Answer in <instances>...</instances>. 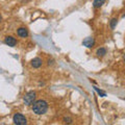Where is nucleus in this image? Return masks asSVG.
Listing matches in <instances>:
<instances>
[{"instance_id":"obj_1","label":"nucleus","mask_w":125,"mask_h":125,"mask_svg":"<svg viewBox=\"0 0 125 125\" xmlns=\"http://www.w3.org/2000/svg\"><path fill=\"white\" fill-rule=\"evenodd\" d=\"M48 109V103L45 100H37L32 104V111L37 115H44Z\"/></svg>"},{"instance_id":"obj_2","label":"nucleus","mask_w":125,"mask_h":125,"mask_svg":"<svg viewBox=\"0 0 125 125\" xmlns=\"http://www.w3.org/2000/svg\"><path fill=\"white\" fill-rule=\"evenodd\" d=\"M36 97H37V93L33 92V91H30V92H27L24 97H23V101H24V103L26 105H31L34 100H36Z\"/></svg>"},{"instance_id":"obj_3","label":"nucleus","mask_w":125,"mask_h":125,"mask_svg":"<svg viewBox=\"0 0 125 125\" xmlns=\"http://www.w3.org/2000/svg\"><path fill=\"white\" fill-rule=\"evenodd\" d=\"M13 121H14V123L17 125L27 124V119L25 118V116H23L22 114H15L13 117Z\"/></svg>"},{"instance_id":"obj_4","label":"nucleus","mask_w":125,"mask_h":125,"mask_svg":"<svg viewBox=\"0 0 125 125\" xmlns=\"http://www.w3.org/2000/svg\"><path fill=\"white\" fill-rule=\"evenodd\" d=\"M83 46L87 47V48H92L94 44H95V40H94V38H92V37H88L83 41Z\"/></svg>"},{"instance_id":"obj_5","label":"nucleus","mask_w":125,"mask_h":125,"mask_svg":"<svg viewBox=\"0 0 125 125\" xmlns=\"http://www.w3.org/2000/svg\"><path fill=\"white\" fill-rule=\"evenodd\" d=\"M4 43L7 46L14 47V46H16V44H17V40H16L14 37H11V36H7V37L4 38Z\"/></svg>"},{"instance_id":"obj_6","label":"nucleus","mask_w":125,"mask_h":125,"mask_svg":"<svg viewBox=\"0 0 125 125\" xmlns=\"http://www.w3.org/2000/svg\"><path fill=\"white\" fill-rule=\"evenodd\" d=\"M42 64H43V61H42V58H40V57H34L33 60L30 62V65L32 66L33 68H36V69L40 68L42 66Z\"/></svg>"},{"instance_id":"obj_7","label":"nucleus","mask_w":125,"mask_h":125,"mask_svg":"<svg viewBox=\"0 0 125 125\" xmlns=\"http://www.w3.org/2000/svg\"><path fill=\"white\" fill-rule=\"evenodd\" d=\"M17 34L21 38H27L28 37V30H27L25 27H20L17 30Z\"/></svg>"},{"instance_id":"obj_8","label":"nucleus","mask_w":125,"mask_h":125,"mask_svg":"<svg viewBox=\"0 0 125 125\" xmlns=\"http://www.w3.org/2000/svg\"><path fill=\"white\" fill-rule=\"evenodd\" d=\"M96 54H97V56H98V57L104 56L105 54H106V48H104V47H100V48L97 49Z\"/></svg>"},{"instance_id":"obj_9","label":"nucleus","mask_w":125,"mask_h":125,"mask_svg":"<svg viewBox=\"0 0 125 125\" xmlns=\"http://www.w3.org/2000/svg\"><path fill=\"white\" fill-rule=\"evenodd\" d=\"M104 2H105V0H94L93 6L95 7V9H98V7L102 6L104 4Z\"/></svg>"},{"instance_id":"obj_10","label":"nucleus","mask_w":125,"mask_h":125,"mask_svg":"<svg viewBox=\"0 0 125 125\" xmlns=\"http://www.w3.org/2000/svg\"><path fill=\"white\" fill-rule=\"evenodd\" d=\"M117 21H118V19L117 18H113L111 20V22H109V26H111L112 29H115V27L117 25Z\"/></svg>"},{"instance_id":"obj_11","label":"nucleus","mask_w":125,"mask_h":125,"mask_svg":"<svg viewBox=\"0 0 125 125\" xmlns=\"http://www.w3.org/2000/svg\"><path fill=\"white\" fill-rule=\"evenodd\" d=\"M95 91H96L97 93H98V94H99V95H100L101 97H105V96H106V94H105L104 92H102V91H100V90H99L98 88H96V87H95Z\"/></svg>"},{"instance_id":"obj_12","label":"nucleus","mask_w":125,"mask_h":125,"mask_svg":"<svg viewBox=\"0 0 125 125\" xmlns=\"http://www.w3.org/2000/svg\"><path fill=\"white\" fill-rule=\"evenodd\" d=\"M62 121H64L65 123H72V121H73V119L72 118H70V117H65L64 119H62Z\"/></svg>"},{"instance_id":"obj_13","label":"nucleus","mask_w":125,"mask_h":125,"mask_svg":"<svg viewBox=\"0 0 125 125\" xmlns=\"http://www.w3.org/2000/svg\"><path fill=\"white\" fill-rule=\"evenodd\" d=\"M53 62H52V61H50V60H48V65L50 66V65H52Z\"/></svg>"},{"instance_id":"obj_14","label":"nucleus","mask_w":125,"mask_h":125,"mask_svg":"<svg viewBox=\"0 0 125 125\" xmlns=\"http://www.w3.org/2000/svg\"><path fill=\"white\" fill-rule=\"evenodd\" d=\"M1 21H2V17H1V15H0V23H1Z\"/></svg>"},{"instance_id":"obj_15","label":"nucleus","mask_w":125,"mask_h":125,"mask_svg":"<svg viewBox=\"0 0 125 125\" xmlns=\"http://www.w3.org/2000/svg\"><path fill=\"white\" fill-rule=\"evenodd\" d=\"M124 61H125V54H124Z\"/></svg>"}]
</instances>
